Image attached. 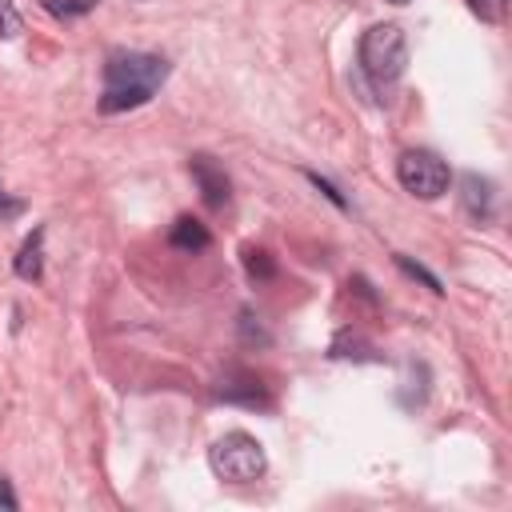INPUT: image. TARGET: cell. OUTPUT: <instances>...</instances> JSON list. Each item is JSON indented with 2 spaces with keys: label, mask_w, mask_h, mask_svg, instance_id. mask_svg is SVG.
<instances>
[{
  "label": "cell",
  "mask_w": 512,
  "mask_h": 512,
  "mask_svg": "<svg viewBox=\"0 0 512 512\" xmlns=\"http://www.w3.org/2000/svg\"><path fill=\"white\" fill-rule=\"evenodd\" d=\"M208 228L196 220V216H180L176 224H172V232H168V244L172 248H180V252H204L208 248Z\"/></svg>",
  "instance_id": "9c48e42d"
},
{
  "label": "cell",
  "mask_w": 512,
  "mask_h": 512,
  "mask_svg": "<svg viewBox=\"0 0 512 512\" xmlns=\"http://www.w3.org/2000/svg\"><path fill=\"white\" fill-rule=\"evenodd\" d=\"M0 508H16V492H12V484H8V476H0Z\"/></svg>",
  "instance_id": "d6986e66"
},
{
  "label": "cell",
  "mask_w": 512,
  "mask_h": 512,
  "mask_svg": "<svg viewBox=\"0 0 512 512\" xmlns=\"http://www.w3.org/2000/svg\"><path fill=\"white\" fill-rule=\"evenodd\" d=\"M388 4H408V0H388Z\"/></svg>",
  "instance_id": "ffe728a7"
},
{
  "label": "cell",
  "mask_w": 512,
  "mask_h": 512,
  "mask_svg": "<svg viewBox=\"0 0 512 512\" xmlns=\"http://www.w3.org/2000/svg\"><path fill=\"white\" fill-rule=\"evenodd\" d=\"M308 180H312V184H316V188H320V192H324V196H328V200H332L336 208H348V204H344V196H340V192H336V188H332V184H328L324 176H316V172H308Z\"/></svg>",
  "instance_id": "e0dca14e"
},
{
  "label": "cell",
  "mask_w": 512,
  "mask_h": 512,
  "mask_svg": "<svg viewBox=\"0 0 512 512\" xmlns=\"http://www.w3.org/2000/svg\"><path fill=\"white\" fill-rule=\"evenodd\" d=\"M360 68L372 76V84H392L408 68V36L400 24H372L360 36Z\"/></svg>",
  "instance_id": "7a4b0ae2"
},
{
  "label": "cell",
  "mask_w": 512,
  "mask_h": 512,
  "mask_svg": "<svg viewBox=\"0 0 512 512\" xmlns=\"http://www.w3.org/2000/svg\"><path fill=\"white\" fill-rule=\"evenodd\" d=\"M460 188H464V208H468V216H472L476 224L488 220V216H492V184L480 180L476 172H468V176L460 180Z\"/></svg>",
  "instance_id": "ba28073f"
},
{
  "label": "cell",
  "mask_w": 512,
  "mask_h": 512,
  "mask_svg": "<svg viewBox=\"0 0 512 512\" xmlns=\"http://www.w3.org/2000/svg\"><path fill=\"white\" fill-rule=\"evenodd\" d=\"M396 176H400V184H404L412 196H420V200L444 196V192H448V180H452L448 164H444L436 152H428V148L404 152V156L396 160Z\"/></svg>",
  "instance_id": "277c9868"
},
{
  "label": "cell",
  "mask_w": 512,
  "mask_h": 512,
  "mask_svg": "<svg viewBox=\"0 0 512 512\" xmlns=\"http://www.w3.org/2000/svg\"><path fill=\"white\" fill-rule=\"evenodd\" d=\"M20 28H24V20H20L16 4L12 0H0V40H16Z\"/></svg>",
  "instance_id": "4fadbf2b"
},
{
  "label": "cell",
  "mask_w": 512,
  "mask_h": 512,
  "mask_svg": "<svg viewBox=\"0 0 512 512\" xmlns=\"http://www.w3.org/2000/svg\"><path fill=\"white\" fill-rule=\"evenodd\" d=\"M472 16H480L484 24H500L504 20V0H468Z\"/></svg>",
  "instance_id": "5bb4252c"
},
{
  "label": "cell",
  "mask_w": 512,
  "mask_h": 512,
  "mask_svg": "<svg viewBox=\"0 0 512 512\" xmlns=\"http://www.w3.org/2000/svg\"><path fill=\"white\" fill-rule=\"evenodd\" d=\"M208 464L220 480L228 484H248V480H260L264 468H268V456L260 448L256 436L248 432H224L220 440H212L208 448Z\"/></svg>",
  "instance_id": "3957f363"
},
{
  "label": "cell",
  "mask_w": 512,
  "mask_h": 512,
  "mask_svg": "<svg viewBox=\"0 0 512 512\" xmlns=\"http://www.w3.org/2000/svg\"><path fill=\"white\" fill-rule=\"evenodd\" d=\"M168 80V60L156 52H112L104 64V92H100V112H132L148 104L160 84Z\"/></svg>",
  "instance_id": "6da1fadb"
},
{
  "label": "cell",
  "mask_w": 512,
  "mask_h": 512,
  "mask_svg": "<svg viewBox=\"0 0 512 512\" xmlns=\"http://www.w3.org/2000/svg\"><path fill=\"white\" fill-rule=\"evenodd\" d=\"M216 396L224 404H244V408H268L272 404L268 400V388L260 384V376H252L244 368H228L220 376V384H216Z\"/></svg>",
  "instance_id": "5b68a950"
},
{
  "label": "cell",
  "mask_w": 512,
  "mask_h": 512,
  "mask_svg": "<svg viewBox=\"0 0 512 512\" xmlns=\"http://www.w3.org/2000/svg\"><path fill=\"white\" fill-rule=\"evenodd\" d=\"M396 264H400V272H408V276H412V280H424V284H428V288H432V292H436V296H440V292H444V288H440V280H436V276H432V272H428V268H420V264H412V260H408V256H396Z\"/></svg>",
  "instance_id": "9a60e30c"
},
{
  "label": "cell",
  "mask_w": 512,
  "mask_h": 512,
  "mask_svg": "<svg viewBox=\"0 0 512 512\" xmlns=\"http://www.w3.org/2000/svg\"><path fill=\"white\" fill-rule=\"evenodd\" d=\"M20 212H24V204L12 200V196L4 192V184H0V216H20Z\"/></svg>",
  "instance_id": "ac0fdd59"
},
{
  "label": "cell",
  "mask_w": 512,
  "mask_h": 512,
  "mask_svg": "<svg viewBox=\"0 0 512 512\" xmlns=\"http://www.w3.org/2000/svg\"><path fill=\"white\" fill-rule=\"evenodd\" d=\"M12 268H16L20 280H40V276H44V228H36V232L20 244Z\"/></svg>",
  "instance_id": "52a82bcc"
},
{
  "label": "cell",
  "mask_w": 512,
  "mask_h": 512,
  "mask_svg": "<svg viewBox=\"0 0 512 512\" xmlns=\"http://www.w3.org/2000/svg\"><path fill=\"white\" fill-rule=\"evenodd\" d=\"M100 0H44V12H52V16H60V20H72V16H84V12H92Z\"/></svg>",
  "instance_id": "7c38bea8"
},
{
  "label": "cell",
  "mask_w": 512,
  "mask_h": 512,
  "mask_svg": "<svg viewBox=\"0 0 512 512\" xmlns=\"http://www.w3.org/2000/svg\"><path fill=\"white\" fill-rule=\"evenodd\" d=\"M244 268H248V276L252 280H272L276 276V264H272V256L264 252V248H252V244H244Z\"/></svg>",
  "instance_id": "8fae6325"
},
{
  "label": "cell",
  "mask_w": 512,
  "mask_h": 512,
  "mask_svg": "<svg viewBox=\"0 0 512 512\" xmlns=\"http://www.w3.org/2000/svg\"><path fill=\"white\" fill-rule=\"evenodd\" d=\"M188 172H192V180H196V188H200V200H204L208 208H224V204H228L232 184H228L224 168H220L212 156L196 152V156L188 160Z\"/></svg>",
  "instance_id": "8992f818"
},
{
  "label": "cell",
  "mask_w": 512,
  "mask_h": 512,
  "mask_svg": "<svg viewBox=\"0 0 512 512\" xmlns=\"http://www.w3.org/2000/svg\"><path fill=\"white\" fill-rule=\"evenodd\" d=\"M328 356H336V360H348V356H356V360H380V356L372 352V344H364V340L352 336V332H340V336L332 340Z\"/></svg>",
  "instance_id": "30bf717a"
},
{
  "label": "cell",
  "mask_w": 512,
  "mask_h": 512,
  "mask_svg": "<svg viewBox=\"0 0 512 512\" xmlns=\"http://www.w3.org/2000/svg\"><path fill=\"white\" fill-rule=\"evenodd\" d=\"M240 336H244V344H268V332L252 320V312H240Z\"/></svg>",
  "instance_id": "2e32d148"
}]
</instances>
